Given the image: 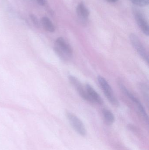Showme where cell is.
<instances>
[{
    "label": "cell",
    "mask_w": 149,
    "mask_h": 150,
    "mask_svg": "<svg viewBox=\"0 0 149 150\" xmlns=\"http://www.w3.org/2000/svg\"><path fill=\"white\" fill-rule=\"evenodd\" d=\"M54 51L57 55L64 61H67L72 57L73 50L68 43L63 38L59 37L56 40Z\"/></svg>",
    "instance_id": "6da1fadb"
},
{
    "label": "cell",
    "mask_w": 149,
    "mask_h": 150,
    "mask_svg": "<svg viewBox=\"0 0 149 150\" xmlns=\"http://www.w3.org/2000/svg\"><path fill=\"white\" fill-rule=\"evenodd\" d=\"M98 81L102 91L109 102L115 106H119L120 105L119 101L108 82L104 77L100 76L98 77Z\"/></svg>",
    "instance_id": "7a4b0ae2"
},
{
    "label": "cell",
    "mask_w": 149,
    "mask_h": 150,
    "mask_svg": "<svg viewBox=\"0 0 149 150\" xmlns=\"http://www.w3.org/2000/svg\"><path fill=\"white\" fill-rule=\"evenodd\" d=\"M129 40L134 48L147 63H149V56L146 49L141 40L134 33H131L129 36Z\"/></svg>",
    "instance_id": "3957f363"
},
{
    "label": "cell",
    "mask_w": 149,
    "mask_h": 150,
    "mask_svg": "<svg viewBox=\"0 0 149 150\" xmlns=\"http://www.w3.org/2000/svg\"><path fill=\"white\" fill-rule=\"evenodd\" d=\"M66 116L74 130L81 136L85 135L86 130L82 122L77 116L71 113H67Z\"/></svg>",
    "instance_id": "277c9868"
},
{
    "label": "cell",
    "mask_w": 149,
    "mask_h": 150,
    "mask_svg": "<svg viewBox=\"0 0 149 150\" xmlns=\"http://www.w3.org/2000/svg\"><path fill=\"white\" fill-rule=\"evenodd\" d=\"M68 79L74 87L80 97L86 101L92 103V100L87 94L85 88H84L81 82L74 76L70 75L68 76Z\"/></svg>",
    "instance_id": "5b68a950"
},
{
    "label": "cell",
    "mask_w": 149,
    "mask_h": 150,
    "mask_svg": "<svg viewBox=\"0 0 149 150\" xmlns=\"http://www.w3.org/2000/svg\"><path fill=\"white\" fill-rule=\"evenodd\" d=\"M134 15L135 18L136 20V23L145 35L149 36L148 23L145 18V17L142 14V13L138 11H135Z\"/></svg>",
    "instance_id": "8992f818"
},
{
    "label": "cell",
    "mask_w": 149,
    "mask_h": 150,
    "mask_svg": "<svg viewBox=\"0 0 149 150\" xmlns=\"http://www.w3.org/2000/svg\"><path fill=\"white\" fill-rule=\"evenodd\" d=\"M86 90L89 98L91 99L92 103H96L99 105H102L103 100L99 93L89 84L87 83L85 85Z\"/></svg>",
    "instance_id": "52a82bcc"
},
{
    "label": "cell",
    "mask_w": 149,
    "mask_h": 150,
    "mask_svg": "<svg viewBox=\"0 0 149 150\" xmlns=\"http://www.w3.org/2000/svg\"><path fill=\"white\" fill-rule=\"evenodd\" d=\"M77 13L78 16L82 21H86L89 17L90 12L87 8L83 2L78 4L77 7Z\"/></svg>",
    "instance_id": "ba28073f"
},
{
    "label": "cell",
    "mask_w": 149,
    "mask_h": 150,
    "mask_svg": "<svg viewBox=\"0 0 149 150\" xmlns=\"http://www.w3.org/2000/svg\"><path fill=\"white\" fill-rule=\"evenodd\" d=\"M42 23L45 30L50 33L55 31V27L50 20L46 17H44L42 19Z\"/></svg>",
    "instance_id": "9c48e42d"
},
{
    "label": "cell",
    "mask_w": 149,
    "mask_h": 150,
    "mask_svg": "<svg viewBox=\"0 0 149 150\" xmlns=\"http://www.w3.org/2000/svg\"><path fill=\"white\" fill-rule=\"evenodd\" d=\"M102 114L105 122L108 125H112L115 121V116L108 109H103Z\"/></svg>",
    "instance_id": "30bf717a"
},
{
    "label": "cell",
    "mask_w": 149,
    "mask_h": 150,
    "mask_svg": "<svg viewBox=\"0 0 149 150\" xmlns=\"http://www.w3.org/2000/svg\"><path fill=\"white\" fill-rule=\"evenodd\" d=\"M140 86H141V90L143 94L145 97V99L147 100L148 101L149 91L148 86L143 84H141Z\"/></svg>",
    "instance_id": "8fae6325"
},
{
    "label": "cell",
    "mask_w": 149,
    "mask_h": 150,
    "mask_svg": "<svg viewBox=\"0 0 149 150\" xmlns=\"http://www.w3.org/2000/svg\"><path fill=\"white\" fill-rule=\"evenodd\" d=\"M131 2L137 6H145L148 5L149 0H130Z\"/></svg>",
    "instance_id": "7c38bea8"
},
{
    "label": "cell",
    "mask_w": 149,
    "mask_h": 150,
    "mask_svg": "<svg viewBox=\"0 0 149 150\" xmlns=\"http://www.w3.org/2000/svg\"><path fill=\"white\" fill-rule=\"evenodd\" d=\"M30 17L31 19V21L34 24V25L36 27L38 28L39 27V22H38V19L36 17L34 16V15L31 14V15H30Z\"/></svg>",
    "instance_id": "4fadbf2b"
},
{
    "label": "cell",
    "mask_w": 149,
    "mask_h": 150,
    "mask_svg": "<svg viewBox=\"0 0 149 150\" xmlns=\"http://www.w3.org/2000/svg\"><path fill=\"white\" fill-rule=\"evenodd\" d=\"M38 4L41 6H43L46 3V0H36Z\"/></svg>",
    "instance_id": "5bb4252c"
},
{
    "label": "cell",
    "mask_w": 149,
    "mask_h": 150,
    "mask_svg": "<svg viewBox=\"0 0 149 150\" xmlns=\"http://www.w3.org/2000/svg\"><path fill=\"white\" fill-rule=\"evenodd\" d=\"M108 1L110 3H115L118 1V0H106Z\"/></svg>",
    "instance_id": "9a60e30c"
}]
</instances>
